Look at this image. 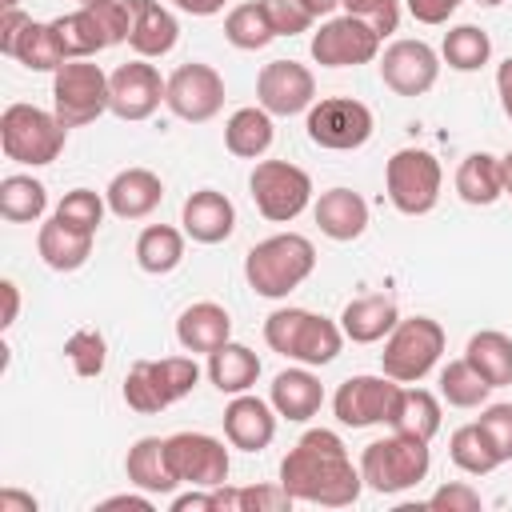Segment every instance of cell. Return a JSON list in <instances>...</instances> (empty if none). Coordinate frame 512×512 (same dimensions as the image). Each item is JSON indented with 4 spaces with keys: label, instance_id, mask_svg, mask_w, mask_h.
<instances>
[{
    "label": "cell",
    "instance_id": "6da1fadb",
    "mask_svg": "<svg viewBox=\"0 0 512 512\" xmlns=\"http://www.w3.org/2000/svg\"><path fill=\"white\" fill-rule=\"evenodd\" d=\"M280 484L292 492V500L320 508H348L364 492V476L332 428H308L288 448L280 460Z\"/></svg>",
    "mask_w": 512,
    "mask_h": 512
},
{
    "label": "cell",
    "instance_id": "7a4b0ae2",
    "mask_svg": "<svg viewBox=\"0 0 512 512\" xmlns=\"http://www.w3.org/2000/svg\"><path fill=\"white\" fill-rule=\"evenodd\" d=\"M316 272V248L300 232H276L248 248L244 256V280L264 300H284Z\"/></svg>",
    "mask_w": 512,
    "mask_h": 512
},
{
    "label": "cell",
    "instance_id": "3957f363",
    "mask_svg": "<svg viewBox=\"0 0 512 512\" xmlns=\"http://www.w3.org/2000/svg\"><path fill=\"white\" fill-rule=\"evenodd\" d=\"M428 468H432L428 440H416V436H404V432H392L384 440H372L360 452L364 488H372L380 496H396V492L416 488L428 476Z\"/></svg>",
    "mask_w": 512,
    "mask_h": 512
},
{
    "label": "cell",
    "instance_id": "277c9868",
    "mask_svg": "<svg viewBox=\"0 0 512 512\" xmlns=\"http://www.w3.org/2000/svg\"><path fill=\"white\" fill-rule=\"evenodd\" d=\"M68 128L60 124L56 112L36 108V104H8L0 112V148L8 160L44 168L64 152Z\"/></svg>",
    "mask_w": 512,
    "mask_h": 512
},
{
    "label": "cell",
    "instance_id": "5b68a950",
    "mask_svg": "<svg viewBox=\"0 0 512 512\" xmlns=\"http://www.w3.org/2000/svg\"><path fill=\"white\" fill-rule=\"evenodd\" d=\"M200 384V364L192 356H164V360H136L124 376V404L140 416L164 412L184 400Z\"/></svg>",
    "mask_w": 512,
    "mask_h": 512
},
{
    "label": "cell",
    "instance_id": "8992f818",
    "mask_svg": "<svg viewBox=\"0 0 512 512\" xmlns=\"http://www.w3.org/2000/svg\"><path fill=\"white\" fill-rule=\"evenodd\" d=\"M444 344H448V336H444L440 320H432V316H408V320H400L384 336L380 368H384V376H392L400 384H416V380H424L440 364Z\"/></svg>",
    "mask_w": 512,
    "mask_h": 512
},
{
    "label": "cell",
    "instance_id": "52a82bcc",
    "mask_svg": "<svg viewBox=\"0 0 512 512\" xmlns=\"http://www.w3.org/2000/svg\"><path fill=\"white\" fill-rule=\"evenodd\" d=\"M440 184H444V172H440V160L428 152V148H400L392 152V160L384 164V188H388V200L396 212L404 216H424L436 208L440 200Z\"/></svg>",
    "mask_w": 512,
    "mask_h": 512
},
{
    "label": "cell",
    "instance_id": "ba28073f",
    "mask_svg": "<svg viewBox=\"0 0 512 512\" xmlns=\"http://www.w3.org/2000/svg\"><path fill=\"white\" fill-rule=\"evenodd\" d=\"M52 112L64 128L92 124L108 112V72L92 60H64L52 72Z\"/></svg>",
    "mask_w": 512,
    "mask_h": 512
},
{
    "label": "cell",
    "instance_id": "9c48e42d",
    "mask_svg": "<svg viewBox=\"0 0 512 512\" xmlns=\"http://www.w3.org/2000/svg\"><path fill=\"white\" fill-rule=\"evenodd\" d=\"M248 192L264 220L288 224L312 204V176L288 160H256L248 176Z\"/></svg>",
    "mask_w": 512,
    "mask_h": 512
},
{
    "label": "cell",
    "instance_id": "30bf717a",
    "mask_svg": "<svg viewBox=\"0 0 512 512\" xmlns=\"http://www.w3.org/2000/svg\"><path fill=\"white\" fill-rule=\"evenodd\" d=\"M308 140L316 148H328V152H352V148H364L372 140V108L356 96H324L308 108Z\"/></svg>",
    "mask_w": 512,
    "mask_h": 512
},
{
    "label": "cell",
    "instance_id": "8fae6325",
    "mask_svg": "<svg viewBox=\"0 0 512 512\" xmlns=\"http://www.w3.org/2000/svg\"><path fill=\"white\" fill-rule=\"evenodd\" d=\"M312 60L320 68H356V64H372L380 56V32L356 16H328L308 44Z\"/></svg>",
    "mask_w": 512,
    "mask_h": 512
},
{
    "label": "cell",
    "instance_id": "7c38bea8",
    "mask_svg": "<svg viewBox=\"0 0 512 512\" xmlns=\"http://www.w3.org/2000/svg\"><path fill=\"white\" fill-rule=\"evenodd\" d=\"M164 92H168V80L144 56H136V60L120 64L116 72H108V112L128 120V124L148 120L164 104Z\"/></svg>",
    "mask_w": 512,
    "mask_h": 512
},
{
    "label": "cell",
    "instance_id": "4fadbf2b",
    "mask_svg": "<svg viewBox=\"0 0 512 512\" xmlns=\"http://www.w3.org/2000/svg\"><path fill=\"white\" fill-rule=\"evenodd\" d=\"M164 104H168L172 116H180L188 124H208L224 108V76L212 64H200V60L180 64L168 76Z\"/></svg>",
    "mask_w": 512,
    "mask_h": 512
},
{
    "label": "cell",
    "instance_id": "5bb4252c",
    "mask_svg": "<svg viewBox=\"0 0 512 512\" xmlns=\"http://www.w3.org/2000/svg\"><path fill=\"white\" fill-rule=\"evenodd\" d=\"M400 396V380L392 376H348L336 396H332V412L344 428H372V424H388L392 408Z\"/></svg>",
    "mask_w": 512,
    "mask_h": 512
},
{
    "label": "cell",
    "instance_id": "9a60e30c",
    "mask_svg": "<svg viewBox=\"0 0 512 512\" xmlns=\"http://www.w3.org/2000/svg\"><path fill=\"white\" fill-rule=\"evenodd\" d=\"M168 464L176 472L180 484L188 488H216L228 480V448L224 440L208 436V432H176L168 436Z\"/></svg>",
    "mask_w": 512,
    "mask_h": 512
},
{
    "label": "cell",
    "instance_id": "2e32d148",
    "mask_svg": "<svg viewBox=\"0 0 512 512\" xmlns=\"http://www.w3.org/2000/svg\"><path fill=\"white\" fill-rule=\"evenodd\" d=\"M440 76V52L424 40H392L380 56V80L396 96H424Z\"/></svg>",
    "mask_w": 512,
    "mask_h": 512
},
{
    "label": "cell",
    "instance_id": "e0dca14e",
    "mask_svg": "<svg viewBox=\"0 0 512 512\" xmlns=\"http://www.w3.org/2000/svg\"><path fill=\"white\" fill-rule=\"evenodd\" d=\"M256 104L272 116H296L316 104V76L300 60H272L256 76Z\"/></svg>",
    "mask_w": 512,
    "mask_h": 512
},
{
    "label": "cell",
    "instance_id": "ac0fdd59",
    "mask_svg": "<svg viewBox=\"0 0 512 512\" xmlns=\"http://www.w3.org/2000/svg\"><path fill=\"white\" fill-rule=\"evenodd\" d=\"M224 436L240 452H264L276 436V408L252 392H240L224 408Z\"/></svg>",
    "mask_w": 512,
    "mask_h": 512
},
{
    "label": "cell",
    "instance_id": "d6986e66",
    "mask_svg": "<svg viewBox=\"0 0 512 512\" xmlns=\"http://www.w3.org/2000/svg\"><path fill=\"white\" fill-rule=\"evenodd\" d=\"M104 200H108V212L120 216V220H144L160 208L164 200V180L152 172V168H124L108 180L104 188Z\"/></svg>",
    "mask_w": 512,
    "mask_h": 512
},
{
    "label": "cell",
    "instance_id": "ffe728a7",
    "mask_svg": "<svg viewBox=\"0 0 512 512\" xmlns=\"http://www.w3.org/2000/svg\"><path fill=\"white\" fill-rule=\"evenodd\" d=\"M180 224H184V236H192L196 244H224L236 228V208L224 192L216 188H200L184 200L180 208Z\"/></svg>",
    "mask_w": 512,
    "mask_h": 512
},
{
    "label": "cell",
    "instance_id": "44dd1931",
    "mask_svg": "<svg viewBox=\"0 0 512 512\" xmlns=\"http://www.w3.org/2000/svg\"><path fill=\"white\" fill-rule=\"evenodd\" d=\"M128 12H132V28H128V48L144 60H156V56H168L180 40V24L176 16L160 4V0H128Z\"/></svg>",
    "mask_w": 512,
    "mask_h": 512
},
{
    "label": "cell",
    "instance_id": "7402d4cb",
    "mask_svg": "<svg viewBox=\"0 0 512 512\" xmlns=\"http://www.w3.org/2000/svg\"><path fill=\"white\" fill-rule=\"evenodd\" d=\"M268 400H272L276 416H284V420H292V424H304V420H312V416L320 412V404H324V384H320V376H316L308 364L284 368V372L272 376Z\"/></svg>",
    "mask_w": 512,
    "mask_h": 512
},
{
    "label": "cell",
    "instance_id": "603a6c76",
    "mask_svg": "<svg viewBox=\"0 0 512 512\" xmlns=\"http://www.w3.org/2000/svg\"><path fill=\"white\" fill-rule=\"evenodd\" d=\"M124 472H128V484L148 496H172L180 488V480L168 464V440H160V436H140L124 456Z\"/></svg>",
    "mask_w": 512,
    "mask_h": 512
},
{
    "label": "cell",
    "instance_id": "cb8c5ba5",
    "mask_svg": "<svg viewBox=\"0 0 512 512\" xmlns=\"http://www.w3.org/2000/svg\"><path fill=\"white\" fill-rule=\"evenodd\" d=\"M176 340H180L184 352H204V356L216 352L220 344L232 340V316H228V308L216 304V300L188 304L180 312V320H176Z\"/></svg>",
    "mask_w": 512,
    "mask_h": 512
},
{
    "label": "cell",
    "instance_id": "d4e9b609",
    "mask_svg": "<svg viewBox=\"0 0 512 512\" xmlns=\"http://www.w3.org/2000/svg\"><path fill=\"white\" fill-rule=\"evenodd\" d=\"M312 216L328 240L348 244V240L364 236V228H368V200L352 188H328V192H320Z\"/></svg>",
    "mask_w": 512,
    "mask_h": 512
},
{
    "label": "cell",
    "instance_id": "484cf974",
    "mask_svg": "<svg viewBox=\"0 0 512 512\" xmlns=\"http://www.w3.org/2000/svg\"><path fill=\"white\" fill-rule=\"evenodd\" d=\"M396 324H400V308H396V300L384 296V292L356 296V300H348L344 312H340V328H344V336H348L352 344H376V340H384Z\"/></svg>",
    "mask_w": 512,
    "mask_h": 512
},
{
    "label": "cell",
    "instance_id": "4316f807",
    "mask_svg": "<svg viewBox=\"0 0 512 512\" xmlns=\"http://www.w3.org/2000/svg\"><path fill=\"white\" fill-rule=\"evenodd\" d=\"M92 232H76V228H68L64 220H44L40 224V232H36V252H40V260L52 268V272H76V268H84L88 264V256H92Z\"/></svg>",
    "mask_w": 512,
    "mask_h": 512
},
{
    "label": "cell",
    "instance_id": "83f0119b",
    "mask_svg": "<svg viewBox=\"0 0 512 512\" xmlns=\"http://www.w3.org/2000/svg\"><path fill=\"white\" fill-rule=\"evenodd\" d=\"M456 196L472 208H488L504 196V168L492 152H468L456 168Z\"/></svg>",
    "mask_w": 512,
    "mask_h": 512
},
{
    "label": "cell",
    "instance_id": "f1b7e54d",
    "mask_svg": "<svg viewBox=\"0 0 512 512\" xmlns=\"http://www.w3.org/2000/svg\"><path fill=\"white\" fill-rule=\"evenodd\" d=\"M344 340H348V336H344V328H340L336 320L316 316V312H304V320H300V332H296V340H292L288 360L308 364V368H324V364H332V360L340 356Z\"/></svg>",
    "mask_w": 512,
    "mask_h": 512
},
{
    "label": "cell",
    "instance_id": "f546056e",
    "mask_svg": "<svg viewBox=\"0 0 512 512\" xmlns=\"http://www.w3.org/2000/svg\"><path fill=\"white\" fill-rule=\"evenodd\" d=\"M276 140V128H272V112H264L260 104L256 108H236L224 124V148L240 160H260Z\"/></svg>",
    "mask_w": 512,
    "mask_h": 512
},
{
    "label": "cell",
    "instance_id": "4dcf8cb0",
    "mask_svg": "<svg viewBox=\"0 0 512 512\" xmlns=\"http://www.w3.org/2000/svg\"><path fill=\"white\" fill-rule=\"evenodd\" d=\"M260 376V356L248 348V344H220L216 352H208V380L224 392V396H240L256 384Z\"/></svg>",
    "mask_w": 512,
    "mask_h": 512
},
{
    "label": "cell",
    "instance_id": "1f68e13d",
    "mask_svg": "<svg viewBox=\"0 0 512 512\" xmlns=\"http://www.w3.org/2000/svg\"><path fill=\"white\" fill-rule=\"evenodd\" d=\"M440 424H444L440 400H436L428 388H404V384H400V396H396V408H392L388 428L432 444V436L440 432Z\"/></svg>",
    "mask_w": 512,
    "mask_h": 512
},
{
    "label": "cell",
    "instance_id": "d6a6232c",
    "mask_svg": "<svg viewBox=\"0 0 512 512\" xmlns=\"http://www.w3.org/2000/svg\"><path fill=\"white\" fill-rule=\"evenodd\" d=\"M52 28H56V40L64 48V60H92L96 52L112 48L108 36H104V28H100V20H96V12L88 4H80L76 12L56 16Z\"/></svg>",
    "mask_w": 512,
    "mask_h": 512
},
{
    "label": "cell",
    "instance_id": "836d02e7",
    "mask_svg": "<svg viewBox=\"0 0 512 512\" xmlns=\"http://www.w3.org/2000/svg\"><path fill=\"white\" fill-rule=\"evenodd\" d=\"M184 260V232L172 224H148L136 236V264L148 276H168Z\"/></svg>",
    "mask_w": 512,
    "mask_h": 512
},
{
    "label": "cell",
    "instance_id": "e575fe53",
    "mask_svg": "<svg viewBox=\"0 0 512 512\" xmlns=\"http://www.w3.org/2000/svg\"><path fill=\"white\" fill-rule=\"evenodd\" d=\"M464 360L492 384V388H504L512 384V336L496 332V328H484L468 340L464 348Z\"/></svg>",
    "mask_w": 512,
    "mask_h": 512
},
{
    "label": "cell",
    "instance_id": "d590c367",
    "mask_svg": "<svg viewBox=\"0 0 512 512\" xmlns=\"http://www.w3.org/2000/svg\"><path fill=\"white\" fill-rule=\"evenodd\" d=\"M48 212V188L36 176L12 172L0 180V216L8 224H32Z\"/></svg>",
    "mask_w": 512,
    "mask_h": 512
},
{
    "label": "cell",
    "instance_id": "8d00e7d4",
    "mask_svg": "<svg viewBox=\"0 0 512 512\" xmlns=\"http://www.w3.org/2000/svg\"><path fill=\"white\" fill-rule=\"evenodd\" d=\"M448 456H452V464H456L460 472H468V476H488V472H496V468L504 464L500 452H496V444H492V436L480 428V420H476V424H460V428L452 432Z\"/></svg>",
    "mask_w": 512,
    "mask_h": 512
},
{
    "label": "cell",
    "instance_id": "74e56055",
    "mask_svg": "<svg viewBox=\"0 0 512 512\" xmlns=\"http://www.w3.org/2000/svg\"><path fill=\"white\" fill-rule=\"evenodd\" d=\"M440 60H444L452 72H480V68L492 60V40H488V32L476 28V24H456V28L444 32Z\"/></svg>",
    "mask_w": 512,
    "mask_h": 512
},
{
    "label": "cell",
    "instance_id": "f35d334b",
    "mask_svg": "<svg viewBox=\"0 0 512 512\" xmlns=\"http://www.w3.org/2000/svg\"><path fill=\"white\" fill-rule=\"evenodd\" d=\"M12 60L24 64L28 72H56L64 64V48L56 40V28L52 20L40 24V20H28V28L20 32L16 48H12Z\"/></svg>",
    "mask_w": 512,
    "mask_h": 512
},
{
    "label": "cell",
    "instance_id": "ab89813d",
    "mask_svg": "<svg viewBox=\"0 0 512 512\" xmlns=\"http://www.w3.org/2000/svg\"><path fill=\"white\" fill-rule=\"evenodd\" d=\"M224 40L232 48H240V52H260V48H268L276 40V32H272L260 0L228 8V16H224Z\"/></svg>",
    "mask_w": 512,
    "mask_h": 512
},
{
    "label": "cell",
    "instance_id": "60d3db41",
    "mask_svg": "<svg viewBox=\"0 0 512 512\" xmlns=\"http://www.w3.org/2000/svg\"><path fill=\"white\" fill-rule=\"evenodd\" d=\"M488 392H492V384L460 356V360H448L444 368H440V396L452 404V408H480L484 400H488Z\"/></svg>",
    "mask_w": 512,
    "mask_h": 512
},
{
    "label": "cell",
    "instance_id": "b9f144b4",
    "mask_svg": "<svg viewBox=\"0 0 512 512\" xmlns=\"http://www.w3.org/2000/svg\"><path fill=\"white\" fill-rule=\"evenodd\" d=\"M104 208H108V200H104L100 192H92V188H72V192H64V200L56 204V220H64V224L76 228V232H92V236H96V228L104 224Z\"/></svg>",
    "mask_w": 512,
    "mask_h": 512
},
{
    "label": "cell",
    "instance_id": "7bdbcfd3",
    "mask_svg": "<svg viewBox=\"0 0 512 512\" xmlns=\"http://www.w3.org/2000/svg\"><path fill=\"white\" fill-rule=\"evenodd\" d=\"M64 356H68V364H72V372H76V376L92 380V376H100V372H104L108 344H104V336H100L96 328H76V332L64 340Z\"/></svg>",
    "mask_w": 512,
    "mask_h": 512
},
{
    "label": "cell",
    "instance_id": "ee69618b",
    "mask_svg": "<svg viewBox=\"0 0 512 512\" xmlns=\"http://www.w3.org/2000/svg\"><path fill=\"white\" fill-rule=\"evenodd\" d=\"M340 8L364 24H372L384 36H392L400 28V0H340Z\"/></svg>",
    "mask_w": 512,
    "mask_h": 512
},
{
    "label": "cell",
    "instance_id": "f6af8a7d",
    "mask_svg": "<svg viewBox=\"0 0 512 512\" xmlns=\"http://www.w3.org/2000/svg\"><path fill=\"white\" fill-rule=\"evenodd\" d=\"M260 8L276 36H300L312 28V12L300 0H260Z\"/></svg>",
    "mask_w": 512,
    "mask_h": 512
},
{
    "label": "cell",
    "instance_id": "bcb514c9",
    "mask_svg": "<svg viewBox=\"0 0 512 512\" xmlns=\"http://www.w3.org/2000/svg\"><path fill=\"white\" fill-rule=\"evenodd\" d=\"M428 508L436 512H480L484 508V496L464 484V480H452V484H440L432 496H428Z\"/></svg>",
    "mask_w": 512,
    "mask_h": 512
},
{
    "label": "cell",
    "instance_id": "7dc6e473",
    "mask_svg": "<svg viewBox=\"0 0 512 512\" xmlns=\"http://www.w3.org/2000/svg\"><path fill=\"white\" fill-rule=\"evenodd\" d=\"M292 504L296 500L284 484H248V488H240V512H284Z\"/></svg>",
    "mask_w": 512,
    "mask_h": 512
},
{
    "label": "cell",
    "instance_id": "c3c4849f",
    "mask_svg": "<svg viewBox=\"0 0 512 512\" xmlns=\"http://www.w3.org/2000/svg\"><path fill=\"white\" fill-rule=\"evenodd\" d=\"M480 428L492 436L500 460L508 464V460H512V404H484V412H480Z\"/></svg>",
    "mask_w": 512,
    "mask_h": 512
},
{
    "label": "cell",
    "instance_id": "681fc988",
    "mask_svg": "<svg viewBox=\"0 0 512 512\" xmlns=\"http://www.w3.org/2000/svg\"><path fill=\"white\" fill-rule=\"evenodd\" d=\"M460 4H464V0H408V12H412V20H420V24H444Z\"/></svg>",
    "mask_w": 512,
    "mask_h": 512
},
{
    "label": "cell",
    "instance_id": "f907efd6",
    "mask_svg": "<svg viewBox=\"0 0 512 512\" xmlns=\"http://www.w3.org/2000/svg\"><path fill=\"white\" fill-rule=\"evenodd\" d=\"M28 12H20V8H0V52L4 56H12V48H16V40H20V32L28 28Z\"/></svg>",
    "mask_w": 512,
    "mask_h": 512
},
{
    "label": "cell",
    "instance_id": "816d5d0a",
    "mask_svg": "<svg viewBox=\"0 0 512 512\" xmlns=\"http://www.w3.org/2000/svg\"><path fill=\"white\" fill-rule=\"evenodd\" d=\"M172 512H216L212 508V488H192L184 496H172Z\"/></svg>",
    "mask_w": 512,
    "mask_h": 512
},
{
    "label": "cell",
    "instance_id": "f5cc1de1",
    "mask_svg": "<svg viewBox=\"0 0 512 512\" xmlns=\"http://www.w3.org/2000/svg\"><path fill=\"white\" fill-rule=\"evenodd\" d=\"M36 496L20 488H0V512H36Z\"/></svg>",
    "mask_w": 512,
    "mask_h": 512
},
{
    "label": "cell",
    "instance_id": "db71d44e",
    "mask_svg": "<svg viewBox=\"0 0 512 512\" xmlns=\"http://www.w3.org/2000/svg\"><path fill=\"white\" fill-rule=\"evenodd\" d=\"M496 96H500L504 116L512 120V56H508V60H500V68H496Z\"/></svg>",
    "mask_w": 512,
    "mask_h": 512
},
{
    "label": "cell",
    "instance_id": "11a10c76",
    "mask_svg": "<svg viewBox=\"0 0 512 512\" xmlns=\"http://www.w3.org/2000/svg\"><path fill=\"white\" fill-rule=\"evenodd\" d=\"M0 292H4V328H12L16 324V316H20V288H16V280H4L0 284Z\"/></svg>",
    "mask_w": 512,
    "mask_h": 512
},
{
    "label": "cell",
    "instance_id": "9f6ffc18",
    "mask_svg": "<svg viewBox=\"0 0 512 512\" xmlns=\"http://www.w3.org/2000/svg\"><path fill=\"white\" fill-rule=\"evenodd\" d=\"M180 12H188V16H216V12H224L228 8V0H172Z\"/></svg>",
    "mask_w": 512,
    "mask_h": 512
},
{
    "label": "cell",
    "instance_id": "6f0895ef",
    "mask_svg": "<svg viewBox=\"0 0 512 512\" xmlns=\"http://www.w3.org/2000/svg\"><path fill=\"white\" fill-rule=\"evenodd\" d=\"M100 508H140V512H152V496H148V492H144V496L124 492V496H108V500H100Z\"/></svg>",
    "mask_w": 512,
    "mask_h": 512
},
{
    "label": "cell",
    "instance_id": "680465c9",
    "mask_svg": "<svg viewBox=\"0 0 512 512\" xmlns=\"http://www.w3.org/2000/svg\"><path fill=\"white\" fill-rule=\"evenodd\" d=\"M308 12H312V20H320V16H332L336 8H340V0H300Z\"/></svg>",
    "mask_w": 512,
    "mask_h": 512
},
{
    "label": "cell",
    "instance_id": "91938a15",
    "mask_svg": "<svg viewBox=\"0 0 512 512\" xmlns=\"http://www.w3.org/2000/svg\"><path fill=\"white\" fill-rule=\"evenodd\" d=\"M500 168H504V196H512V152L500 156Z\"/></svg>",
    "mask_w": 512,
    "mask_h": 512
},
{
    "label": "cell",
    "instance_id": "94428289",
    "mask_svg": "<svg viewBox=\"0 0 512 512\" xmlns=\"http://www.w3.org/2000/svg\"><path fill=\"white\" fill-rule=\"evenodd\" d=\"M480 8H496V4H504V0H476Z\"/></svg>",
    "mask_w": 512,
    "mask_h": 512
},
{
    "label": "cell",
    "instance_id": "6125c7cd",
    "mask_svg": "<svg viewBox=\"0 0 512 512\" xmlns=\"http://www.w3.org/2000/svg\"><path fill=\"white\" fill-rule=\"evenodd\" d=\"M0 8H20V0H0Z\"/></svg>",
    "mask_w": 512,
    "mask_h": 512
},
{
    "label": "cell",
    "instance_id": "be15d7a7",
    "mask_svg": "<svg viewBox=\"0 0 512 512\" xmlns=\"http://www.w3.org/2000/svg\"><path fill=\"white\" fill-rule=\"evenodd\" d=\"M76 4H96V0H76Z\"/></svg>",
    "mask_w": 512,
    "mask_h": 512
}]
</instances>
